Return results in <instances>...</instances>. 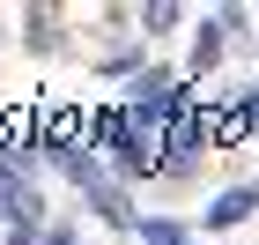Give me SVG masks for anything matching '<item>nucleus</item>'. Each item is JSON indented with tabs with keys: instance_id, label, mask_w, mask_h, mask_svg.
<instances>
[{
	"instance_id": "obj_1",
	"label": "nucleus",
	"mask_w": 259,
	"mask_h": 245,
	"mask_svg": "<svg viewBox=\"0 0 259 245\" xmlns=\"http://www.w3.org/2000/svg\"><path fill=\"white\" fill-rule=\"evenodd\" d=\"M126 112H141V119H178L185 112V75L178 67H141L126 82Z\"/></svg>"
},
{
	"instance_id": "obj_2",
	"label": "nucleus",
	"mask_w": 259,
	"mask_h": 245,
	"mask_svg": "<svg viewBox=\"0 0 259 245\" xmlns=\"http://www.w3.org/2000/svg\"><path fill=\"white\" fill-rule=\"evenodd\" d=\"M252 216H259V179H252V186H222L215 201L200 208V230H207V238H222V230L252 223Z\"/></svg>"
},
{
	"instance_id": "obj_3",
	"label": "nucleus",
	"mask_w": 259,
	"mask_h": 245,
	"mask_svg": "<svg viewBox=\"0 0 259 245\" xmlns=\"http://www.w3.org/2000/svg\"><path fill=\"white\" fill-rule=\"evenodd\" d=\"M222 52H230V22H222V8H215V15L193 22V75H215Z\"/></svg>"
},
{
	"instance_id": "obj_4",
	"label": "nucleus",
	"mask_w": 259,
	"mask_h": 245,
	"mask_svg": "<svg viewBox=\"0 0 259 245\" xmlns=\"http://www.w3.org/2000/svg\"><path fill=\"white\" fill-rule=\"evenodd\" d=\"M81 201L97 208V223H111V230H126V238H134V223H141V216H134V201H126V186H119V179H104V186H89Z\"/></svg>"
},
{
	"instance_id": "obj_5",
	"label": "nucleus",
	"mask_w": 259,
	"mask_h": 245,
	"mask_svg": "<svg viewBox=\"0 0 259 245\" xmlns=\"http://www.w3.org/2000/svg\"><path fill=\"white\" fill-rule=\"evenodd\" d=\"M22 38H30V52H60V15L52 8H22Z\"/></svg>"
},
{
	"instance_id": "obj_6",
	"label": "nucleus",
	"mask_w": 259,
	"mask_h": 245,
	"mask_svg": "<svg viewBox=\"0 0 259 245\" xmlns=\"http://www.w3.org/2000/svg\"><path fill=\"white\" fill-rule=\"evenodd\" d=\"M134 245H193V230L170 223V216H141V223H134Z\"/></svg>"
},
{
	"instance_id": "obj_7",
	"label": "nucleus",
	"mask_w": 259,
	"mask_h": 245,
	"mask_svg": "<svg viewBox=\"0 0 259 245\" xmlns=\"http://www.w3.org/2000/svg\"><path fill=\"white\" fill-rule=\"evenodd\" d=\"M134 15H141V30H148V38H170V30L185 22V8H178V0H148V8H134Z\"/></svg>"
},
{
	"instance_id": "obj_8",
	"label": "nucleus",
	"mask_w": 259,
	"mask_h": 245,
	"mask_svg": "<svg viewBox=\"0 0 259 245\" xmlns=\"http://www.w3.org/2000/svg\"><path fill=\"white\" fill-rule=\"evenodd\" d=\"M141 67V45H126V52H111V60H104V75H134Z\"/></svg>"
}]
</instances>
